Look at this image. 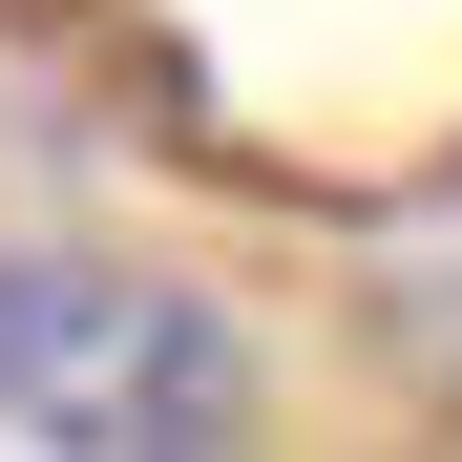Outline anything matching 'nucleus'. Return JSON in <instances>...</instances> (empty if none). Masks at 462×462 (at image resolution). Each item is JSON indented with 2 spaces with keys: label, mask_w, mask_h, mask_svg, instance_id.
<instances>
[{
  "label": "nucleus",
  "mask_w": 462,
  "mask_h": 462,
  "mask_svg": "<svg viewBox=\"0 0 462 462\" xmlns=\"http://www.w3.org/2000/svg\"><path fill=\"white\" fill-rule=\"evenodd\" d=\"M0 420L85 462H231L273 420V337L169 253H0Z\"/></svg>",
  "instance_id": "1"
}]
</instances>
